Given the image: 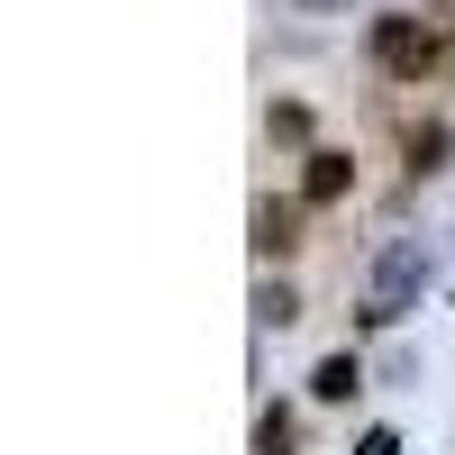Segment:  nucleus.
<instances>
[{"mask_svg":"<svg viewBox=\"0 0 455 455\" xmlns=\"http://www.w3.org/2000/svg\"><path fill=\"white\" fill-rule=\"evenodd\" d=\"M419 283H428V246H419V237H392L383 255H373V283H364V328H392V319H410Z\"/></svg>","mask_w":455,"mask_h":455,"instance_id":"1","label":"nucleus"},{"mask_svg":"<svg viewBox=\"0 0 455 455\" xmlns=\"http://www.w3.org/2000/svg\"><path fill=\"white\" fill-rule=\"evenodd\" d=\"M364 46H373V64H383L392 83H419V73L437 64V28L410 19V10H383V19L364 28Z\"/></svg>","mask_w":455,"mask_h":455,"instance_id":"2","label":"nucleus"},{"mask_svg":"<svg viewBox=\"0 0 455 455\" xmlns=\"http://www.w3.org/2000/svg\"><path fill=\"white\" fill-rule=\"evenodd\" d=\"M355 192V156H337V146H310V173H300V201L328 210V201H347Z\"/></svg>","mask_w":455,"mask_h":455,"instance_id":"3","label":"nucleus"},{"mask_svg":"<svg viewBox=\"0 0 455 455\" xmlns=\"http://www.w3.org/2000/svg\"><path fill=\"white\" fill-rule=\"evenodd\" d=\"M291 246H300V201H255V255L283 264Z\"/></svg>","mask_w":455,"mask_h":455,"instance_id":"4","label":"nucleus"},{"mask_svg":"<svg viewBox=\"0 0 455 455\" xmlns=\"http://www.w3.org/2000/svg\"><path fill=\"white\" fill-rule=\"evenodd\" d=\"M355 392H364V364H355V355H319L310 401H355Z\"/></svg>","mask_w":455,"mask_h":455,"instance_id":"5","label":"nucleus"},{"mask_svg":"<svg viewBox=\"0 0 455 455\" xmlns=\"http://www.w3.org/2000/svg\"><path fill=\"white\" fill-rule=\"evenodd\" d=\"M255 319H264V328H291V319H300V291H291V283H255Z\"/></svg>","mask_w":455,"mask_h":455,"instance_id":"6","label":"nucleus"},{"mask_svg":"<svg viewBox=\"0 0 455 455\" xmlns=\"http://www.w3.org/2000/svg\"><path fill=\"white\" fill-rule=\"evenodd\" d=\"M455 146V128H428V137H410V173H437V156Z\"/></svg>","mask_w":455,"mask_h":455,"instance_id":"7","label":"nucleus"},{"mask_svg":"<svg viewBox=\"0 0 455 455\" xmlns=\"http://www.w3.org/2000/svg\"><path fill=\"white\" fill-rule=\"evenodd\" d=\"M255 455H291V419H283V410H264V419H255Z\"/></svg>","mask_w":455,"mask_h":455,"instance_id":"8","label":"nucleus"},{"mask_svg":"<svg viewBox=\"0 0 455 455\" xmlns=\"http://www.w3.org/2000/svg\"><path fill=\"white\" fill-rule=\"evenodd\" d=\"M264 128H274L283 146H300V137H310V109H300V100H283V109H274V119H264Z\"/></svg>","mask_w":455,"mask_h":455,"instance_id":"9","label":"nucleus"},{"mask_svg":"<svg viewBox=\"0 0 455 455\" xmlns=\"http://www.w3.org/2000/svg\"><path fill=\"white\" fill-rule=\"evenodd\" d=\"M355 455H401V437H392V428H364V437H355Z\"/></svg>","mask_w":455,"mask_h":455,"instance_id":"10","label":"nucleus"},{"mask_svg":"<svg viewBox=\"0 0 455 455\" xmlns=\"http://www.w3.org/2000/svg\"><path fill=\"white\" fill-rule=\"evenodd\" d=\"M310 10H337V0H310Z\"/></svg>","mask_w":455,"mask_h":455,"instance_id":"11","label":"nucleus"}]
</instances>
